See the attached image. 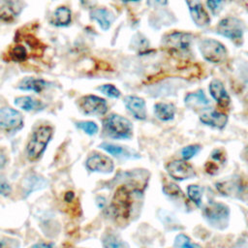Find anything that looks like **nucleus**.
<instances>
[{
	"mask_svg": "<svg viewBox=\"0 0 248 248\" xmlns=\"http://www.w3.org/2000/svg\"><path fill=\"white\" fill-rule=\"evenodd\" d=\"M168 173L176 180H185L196 175L193 167L184 160H174L167 165Z\"/></svg>",
	"mask_w": 248,
	"mask_h": 248,
	"instance_id": "nucleus-11",
	"label": "nucleus"
},
{
	"mask_svg": "<svg viewBox=\"0 0 248 248\" xmlns=\"http://www.w3.org/2000/svg\"><path fill=\"white\" fill-rule=\"evenodd\" d=\"M98 90L109 98H118L120 96V91L113 84H103L98 87Z\"/></svg>",
	"mask_w": 248,
	"mask_h": 248,
	"instance_id": "nucleus-29",
	"label": "nucleus"
},
{
	"mask_svg": "<svg viewBox=\"0 0 248 248\" xmlns=\"http://www.w3.org/2000/svg\"><path fill=\"white\" fill-rule=\"evenodd\" d=\"M211 158L215 161H218L220 163H224L226 161V155L225 152L222 149H214L211 153Z\"/></svg>",
	"mask_w": 248,
	"mask_h": 248,
	"instance_id": "nucleus-34",
	"label": "nucleus"
},
{
	"mask_svg": "<svg viewBox=\"0 0 248 248\" xmlns=\"http://www.w3.org/2000/svg\"><path fill=\"white\" fill-rule=\"evenodd\" d=\"M23 8L22 0H0V20L12 22Z\"/></svg>",
	"mask_w": 248,
	"mask_h": 248,
	"instance_id": "nucleus-12",
	"label": "nucleus"
},
{
	"mask_svg": "<svg viewBox=\"0 0 248 248\" xmlns=\"http://www.w3.org/2000/svg\"><path fill=\"white\" fill-rule=\"evenodd\" d=\"M110 206L115 220L120 224H125L130 217L132 209L131 194L125 185H121L115 190Z\"/></svg>",
	"mask_w": 248,
	"mask_h": 248,
	"instance_id": "nucleus-1",
	"label": "nucleus"
},
{
	"mask_svg": "<svg viewBox=\"0 0 248 248\" xmlns=\"http://www.w3.org/2000/svg\"><path fill=\"white\" fill-rule=\"evenodd\" d=\"M86 168L91 171L108 173L113 170L114 165L109 157L100 153H96L88 157V159L86 160Z\"/></svg>",
	"mask_w": 248,
	"mask_h": 248,
	"instance_id": "nucleus-13",
	"label": "nucleus"
},
{
	"mask_svg": "<svg viewBox=\"0 0 248 248\" xmlns=\"http://www.w3.org/2000/svg\"><path fill=\"white\" fill-rule=\"evenodd\" d=\"M204 169H205V171L209 174H215L218 170V166L213 163V162H207L204 166Z\"/></svg>",
	"mask_w": 248,
	"mask_h": 248,
	"instance_id": "nucleus-35",
	"label": "nucleus"
},
{
	"mask_svg": "<svg viewBox=\"0 0 248 248\" xmlns=\"http://www.w3.org/2000/svg\"><path fill=\"white\" fill-rule=\"evenodd\" d=\"M200 120L210 127L223 129L228 123V116L224 112L208 108L202 111L200 114Z\"/></svg>",
	"mask_w": 248,
	"mask_h": 248,
	"instance_id": "nucleus-15",
	"label": "nucleus"
},
{
	"mask_svg": "<svg viewBox=\"0 0 248 248\" xmlns=\"http://www.w3.org/2000/svg\"><path fill=\"white\" fill-rule=\"evenodd\" d=\"M23 127V118L19 111L5 107L0 109V130L16 132Z\"/></svg>",
	"mask_w": 248,
	"mask_h": 248,
	"instance_id": "nucleus-9",
	"label": "nucleus"
},
{
	"mask_svg": "<svg viewBox=\"0 0 248 248\" xmlns=\"http://www.w3.org/2000/svg\"><path fill=\"white\" fill-rule=\"evenodd\" d=\"M199 49L203 59L210 63L221 64L225 62L228 57L226 46L215 39L206 38L202 40L199 45Z\"/></svg>",
	"mask_w": 248,
	"mask_h": 248,
	"instance_id": "nucleus-5",
	"label": "nucleus"
},
{
	"mask_svg": "<svg viewBox=\"0 0 248 248\" xmlns=\"http://www.w3.org/2000/svg\"><path fill=\"white\" fill-rule=\"evenodd\" d=\"M7 163V157L3 151L0 150V169H2Z\"/></svg>",
	"mask_w": 248,
	"mask_h": 248,
	"instance_id": "nucleus-39",
	"label": "nucleus"
},
{
	"mask_svg": "<svg viewBox=\"0 0 248 248\" xmlns=\"http://www.w3.org/2000/svg\"><path fill=\"white\" fill-rule=\"evenodd\" d=\"M77 127L81 129L87 135H95L98 132V126L93 121H81L77 123Z\"/></svg>",
	"mask_w": 248,
	"mask_h": 248,
	"instance_id": "nucleus-28",
	"label": "nucleus"
},
{
	"mask_svg": "<svg viewBox=\"0 0 248 248\" xmlns=\"http://www.w3.org/2000/svg\"><path fill=\"white\" fill-rule=\"evenodd\" d=\"M90 17L96 20L103 30L109 29L114 16L113 15L105 8H95L90 12Z\"/></svg>",
	"mask_w": 248,
	"mask_h": 248,
	"instance_id": "nucleus-18",
	"label": "nucleus"
},
{
	"mask_svg": "<svg viewBox=\"0 0 248 248\" xmlns=\"http://www.w3.org/2000/svg\"><path fill=\"white\" fill-rule=\"evenodd\" d=\"M200 150H201V145L191 144V145L185 146L181 150V155L185 160H188V159H191L192 157H194Z\"/></svg>",
	"mask_w": 248,
	"mask_h": 248,
	"instance_id": "nucleus-30",
	"label": "nucleus"
},
{
	"mask_svg": "<svg viewBox=\"0 0 248 248\" xmlns=\"http://www.w3.org/2000/svg\"><path fill=\"white\" fill-rule=\"evenodd\" d=\"M207 221L217 228H225L228 224L230 210L228 206L220 202H210L203 211Z\"/></svg>",
	"mask_w": 248,
	"mask_h": 248,
	"instance_id": "nucleus-8",
	"label": "nucleus"
},
{
	"mask_svg": "<svg viewBox=\"0 0 248 248\" xmlns=\"http://www.w3.org/2000/svg\"><path fill=\"white\" fill-rule=\"evenodd\" d=\"M187 193L188 197L190 200L197 204L198 206H201L202 204V190L200 186L198 185H189L187 188Z\"/></svg>",
	"mask_w": 248,
	"mask_h": 248,
	"instance_id": "nucleus-26",
	"label": "nucleus"
},
{
	"mask_svg": "<svg viewBox=\"0 0 248 248\" xmlns=\"http://www.w3.org/2000/svg\"><path fill=\"white\" fill-rule=\"evenodd\" d=\"M15 105L26 111L30 110H35L39 109L43 107L42 102H40L37 99H34L33 97L30 96H21V97H16L15 99Z\"/></svg>",
	"mask_w": 248,
	"mask_h": 248,
	"instance_id": "nucleus-22",
	"label": "nucleus"
},
{
	"mask_svg": "<svg viewBox=\"0 0 248 248\" xmlns=\"http://www.w3.org/2000/svg\"><path fill=\"white\" fill-rule=\"evenodd\" d=\"M163 191L170 196H181L183 193L181 192V189L174 183L172 182H167L164 187H163ZM183 196V195H182Z\"/></svg>",
	"mask_w": 248,
	"mask_h": 248,
	"instance_id": "nucleus-31",
	"label": "nucleus"
},
{
	"mask_svg": "<svg viewBox=\"0 0 248 248\" xmlns=\"http://www.w3.org/2000/svg\"><path fill=\"white\" fill-rule=\"evenodd\" d=\"M104 132L112 139H130L133 126L129 119L116 113L109 114L103 121Z\"/></svg>",
	"mask_w": 248,
	"mask_h": 248,
	"instance_id": "nucleus-2",
	"label": "nucleus"
},
{
	"mask_svg": "<svg viewBox=\"0 0 248 248\" xmlns=\"http://www.w3.org/2000/svg\"><path fill=\"white\" fill-rule=\"evenodd\" d=\"M100 147L102 149L106 150L107 152H108L109 154L115 156V157H125V158L130 157L129 151L127 149H125L122 146L116 145V144H112V143H108V142H103V143L100 144Z\"/></svg>",
	"mask_w": 248,
	"mask_h": 248,
	"instance_id": "nucleus-25",
	"label": "nucleus"
},
{
	"mask_svg": "<svg viewBox=\"0 0 248 248\" xmlns=\"http://www.w3.org/2000/svg\"><path fill=\"white\" fill-rule=\"evenodd\" d=\"M191 17L195 24L204 27L210 23V17L201 0H186Z\"/></svg>",
	"mask_w": 248,
	"mask_h": 248,
	"instance_id": "nucleus-14",
	"label": "nucleus"
},
{
	"mask_svg": "<svg viewBox=\"0 0 248 248\" xmlns=\"http://www.w3.org/2000/svg\"><path fill=\"white\" fill-rule=\"evenodd\" d=\"M124 104L127 109L139 120L146 118V105L145 101L138 96L129 95L124 98Z\"/></svg>",
	"mask_w": 248,
	"mask_h": 248,
	"instance_id": "nucleus-16",
	"label": "nucleus"
},
{
	"mask_svg": "<svg viewBox=\"0 0 248 248\" xmlns=\"http://www.w3.org/2000/svg\"><path fill=\"white\" fill-rule=\"evenodd\" d=\"M154 112L159 119L169 121L174 117L175 107L171 103H156L154 106Z\"/></svg>",
	"mask_w": 248,
	"mask_h": 248,
	"instance_id": "nucleus-19",
	"label": "nucleus"
},
{
	"mask_svg": "<svg viewBox=\"0 0 248 248\" xmlns=\"http://www.w3.org/2000/svg\"><path fill=\"white\" fill-rule=\"evenodd\" d=\"M47 85V82L42 78H23L19 84L18 88L21 90H28L34 91L36 93H40L43 91Z\"/></svg>",
	"mask_w": 248,
	"mask_h": 248,
	"instance_id": "nucleus-20",
	"label": "nucleus"
},
{
	"mask_svg": "<svg viewBox=\"0 0 248 248\" xmlns=\"http://www.w3.org/2000/svg\"><path fill=\"white\" fill-rule=\"evenodd\" d=\"M30 248H53V247L48 243L41 242V243H36V244L32 245Z\"/></svg>",
	"mask_w": 248,
	"mask_h": 248,
	"instance_id": "nucleus-38",
	"label": "nucleus"
},
{
	"mask_svg": "<svg viewBox=\"0 0 248 248\" xmlns=\"http://www.w3.org/2000/svg\"><path fill=\"white\" fill-rule=\"evenodd\" d=\"M209 92L216 103L223 108H227L230 106L231 98L227 93V90L219 79H213L209 83Z\"/></svg>",
	"mask_w": 248,
	"mask_h": 248,
	"instance_id": "nucleus-17",
	"label": "nucleus"
},
{
	"mask_svg": "<svg viewBox=\"0 0 248 248\" xmlns=\"http://www.w3.org/2000/svg\"><path fill=\"white\" fill-rule=\"evenodd\" d=\"M242 159L248 164V144L245 146V148L242 151Z\"/></svg>",
	"mask_w": 248,
	"mask_h": 248,
	"instance_id": "nucleus-41",
	"label": "nucleus"
},
{
	"mask_svg": "<svg viewBox=\"0 0 248 248\" xmlns=\"http://www.w3.org/2000/svg\"><path fill=\"white\" fill-rule=\"evenodd\" d=\"M174 247L176 248H197V245L191 242V239L183 233L176 235L174 239Z\"/></svg>",
	"mask_w": 248,
	"mask_h": 248,
	"instance_id": "nucleus-27",
	"label": "nucleus"
},
{
	"mask_svg": "<svg viewBox=\"0 0 248 248\" xmlns=\"http://www.w3.org/2000/svg\"><path fill=\"white\" fill-rule=\"evenodd\" d=\"M168 0H147V4L150 7H160L167 5Z\"/></svg>",
	"mask_w": 248,
	"mask_h": 248,
	"instance_id": "nucleus-37",
	"label": "nucleus"
},
{
	"mask_svg": "<svg viewBox=\"0 0 248 248\" xmlns=\"http://www.w3.org/2000/svg\"><path fill=\"white\" fill-rule=\"evenodd\" d=\"M72 20V14L69 8L65 6L58 7L52 16L51 23L56 26H67Z\"/></svg>",
	"mask_w": 248,
	"mask_h": 248,
	"instance_id": "nucleus-21",
	"label": "nucleus"
},
{
	"mask_svg": "<svg viewBox=\"0 0 248 248\" xmlns=\"http://www.w3.org/2000/svg\"><path fill=\"white\" fill-rule=\"evenodd\" d=\"M78 106L83 113L88 115H103L108 110L105 99L96 95H85L78 100Z\"/></svg>",
	"mask_w": 248,
	"mask_h": 248,
	"instance_id": "nucleus-10",
	"label": "nucleus"
},
{
	"mask_svg": "<svg viewBox=\"0 0 248 248\" xmlns=\"http://www.w3.org/2000/svg\"><path fill=\"white\" fill-rule=\"evenodd\" d=\"M11 186L6 181L0 182V194H2L3 196H8L11 193Z\"/></svg>",
	"mask_w": 248,
	"mask_h": 248,
	"instance_id": "nucleus-36",
	"label": "nucleus"
},
{
	"mask_svg": "<svg viewBox=\"0 0 248 248\" xmlns=\"http://www.w3.org/2000/svg\"><path fill=\"white\" fill-rule=\"evenodd\" d=\"M206 6L212 14L217 15L221 11L222 1L221 0H206Z\"/></svg>",
	"mask_w": 248,
	"mask_h": 248,
	"instance_id": "nucleus-33",
	"label": "nucleus"
},
{
	"mask_svg": "<svg viewBox=\"0 0 248 248\" xmlns=\"http://www.w3.org/2000/svg\"><path fill=\"white\" fill-rule=\"evenodd\" d=\"M193 34L184 31H172L166 34L163 38L164 48L172 54H182L189 50L192 42Z\"/></svg>",
	"mask_w": 248,
	"mask_h": 248,
	"instance_id": "nucleus-4",
	"label": "nucleus"
},
{
	"mask_svg": "<svg viewBox=\"0 0 248 248\" xmlns=\"http://www.w3.org/2000/svg\"><path fill=\"white\" fill-rule=\"evenodd\" d=\"M244 32L243 22L234 16H227L221 19L217 25V33L229 38L236 45L242 43Z\"/></svg>",
	"mask_w": 248,
	"mask_h": 248,
	"instance_id": "nucleus-6",
	"label": "nucleus"
},
{
	"mask_svg": "<svg viewBox=\"0 0 248 248\" xmlns=\"http://www.w3.org/2000/svg\"><path fill=\"white\" fill-rule=\"evenodd\" d=\"M125 2H136V1H140V0H123Z\"/></svg>",
	"mask_w": 248,
	"mask_h": 248,
	"instance_id": "nucleus-42",
	"label": "nucleus"
},
{
	"mask_svg": "<svg viewBox=\"0 0 248 248\" xmlns=\"http://www.w3.org/2000/svg\"><path fill=\"white\" fill-rule=\"evenodd\" d=\"M215 186L223 196L241 198L244 194L248 195V183L238 176L219 181Z\"/></svg>",
	"mask_w": 248,
	"mask_h": 248,
	"instance_id": "nucleus-7",
	"label": "nucleus"
},
{
	"mask_svg": "<svg viewBox=\"0 0 248 248\" xmlns=\"http://www.w3.org/2000/svg\"><path fill=\"white\" fill-rule=\"evenodd\" d=\"M9 59L14 62H23L27 59L28 53L27 49L22 45H16L10 47L8 50Z\"/></svg>",
	"mask_w": 248,
	"mask_h": 248,
	"instance_id": "nucleus-24",
	"label": "nucleus"
},
{
	"mask_svg": "<svg viewBox=\"0 0 248 248\" xmlns=\"http://www.w3.org/2000/svg\"><path fill=\"white\" fill-rule=\"evenodd\" d=\"M184 102L189 108H196L199 106H205L209 104V101L202 90H198L197 92L187 94Z\"/></svg>",
	"mask_w": 248,
	"mask_h": 248,
	"instance_id": "nucleus-23",
	"label": "nucleus"
},
{
	"mask_svg": "<svg viewBox=\"0 0 248 248\" xmlns=\"http://www.w3.org/2000/svg\"><path fill=\"white\" fill-rule=\"evenodd\" d=\"M52 134L53 130L50 126L44 125L35 130L26 147V154L30 161H36L41 157L50 140Z\"/></svg>",
	"mask_w": 248,
	"mask_h": 248,
	"instance_id": "nucleus-3",
	"label": "nucleus"
},
{
	"mask_svg": "<svg viewBox=\"0 0 248 248\" xmlns=\"http://www.w3.org/2000/svg\"><path fill=\"white\" fill-rule=\"evenodd\" d=\"M119 239L113 234H108L104 238V246L105 248H120Z\"/></svg>",
	"mask_w": 248,
	"mask_h": 248,
	"instance_id": "nucleus-32",
	"label": "nucleus"
},
{
	"mask_svg": "<svg viewBox=\"0 0 248 248\" xmlns=\"http://www.w3.org/2000/svg\"><path fill=\"white\" fill-rule=\"evenodd\" d=\"M74 199H75V195H74L73 192H67V193L65 194V197H64L65 202H72L74 201Z\"/></svg>",
	"mask_w": 248,
	"mask_h": 248,
	"instance_id": "nucleus-40",
	"label": "nucleus"
}]
</instances>
